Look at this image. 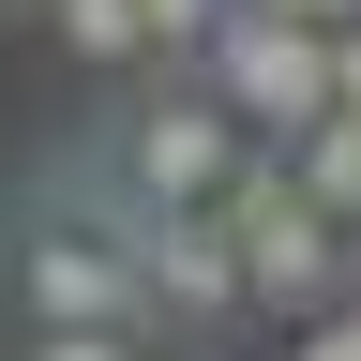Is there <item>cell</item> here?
Returning a JSON list of instances; mask_svg holds the SVG:
<instances>
[{
  "mask_svg": "<svg viewBox=\"0 0 361 361\" xmlns=\"http://www.w3.org/2000/svg\"><path fill=\"white\" fill-rule=\"evenodd\" d=\"M331 106H361V30H331Z\"/></svg>",
  "mask_w": 361,
  "mask_h": 361,
  "instance_id": "obj_10",
  "label": "cell"
},
{
  "mask_svg": "<svg viewBox=\"0 0 361 361\" xmlns=\"http://www.w3.org/2000/svg\"><path fill=\"white\" fill-rule=\"evenodd\" d=\"M30 361H135V331H30Z\"/></svg>",
  "mask_w": 361,
  "mask_h": 361,
  "instance_id": "obj_8",
  "label": "cell"
},
{
  "mask_svg": "<svg viewBox=\"0 0 361 361\" xmlns=\"http://www.w3.org/2000/svg\"><path fill=\"white\" fill-rule=\"evenodd\" d=\"M301 361H361V301H331V316H301Z\"/></svg>",
  "mask_w": 361,
  "mask_h": 361,
  "instance_id": "obj_7",
  "label": "cell"
},
{
  "mask_svg": "<svg viewBox=\"0 0 361 361\" xmlns=\"http://www.w3.org/2000/svg\"><path fill=\"white\" fill-rule=\"evenodd\" d=\"M196 75H211V106L241 121L256 151H286V135L331 106V45H316V30H286V16H256V0H211Z\"/></svg>",
  "mask_w": 361,
  "mask_h": 361,
  "instance_id": "obj_2",
  "label": "cell"
},
{
  "mask_svg": "<svg viewBox=\"0 0 361 361\" xmlns=\"http://www.w3.org/2000/svg\"><path fill=\"white\" fill-rule=\"evenodd\" d=\"M211 211H226V256H241V301H271V316H331L346 301V226L286 180V151H241Z\"/></svg>",
  "mask_w": 361,
  "mask_h": 361,
  "instance_id": "obj_1",
  "label": "cell"
},
{
  "mask_svg": "<svg viewBox=\"0 0 361 361\" xmlns=\"http://www.w3.org/2000/svg\"><path fill=\"white\" fill-rule=\"evenodd\" d=\"M61 30H75V61H135V45H151L135 0H61Z\"/></svg>",
  "mask_w": 361,
  "mask_h": 361,
  "instance_id": "obj_6",
  "label": "cell"
},
{
  "mask_svg": "<svg viewBox=\"0 0 361 361\" xmlns=\"http://www.w3.org/2000/svg\"><path fill=\"white\" fill-rule=\"evenodd\" d=\"M30 316L45 331H135L151 316V286H135V241H106V226H30Z\"/></svg>",
  "mask_w": 361,
  "mask_h": 361,
  "instance_id": "obj_4",
  "label": "cell"
},
{
  "mask_svg": "<svg viewBox=\"0 0 361 361\" xmlns=\"http://www.w3.org/2000/svg\"><path fill=\"white\" fill-rule=\"evenodd\" d=\"M241 151H256V135L226 121L211 90H166V106H151V121L121 135V196H135V211H211Z\"/></svg>",
  "mask_w": 361,
  "mask_h": 361,
  "instance_id": "obj_3",
  "label": "cell"
},
{
  "mask_svg": "<svg viewBox=\"0 0 361 361\" xmlns=\"http://www.w3.org/2000/svg\"><path fill=\"white\" fill-rule=\"evenodd\" d=\"M256 16H286V30H316V45H331V30H361V0H256Z\"/></svg>",
  "mask_w": 361,
  "mask_h": 361,
  "instance_id": "obj_9",
  "label": "cell"
},
{
  "mask_svg": "<svg viewBox=\"0 0 361 361\" xmlns=\"http://www.w3.org/2000/svg\"><path fill=\"white\" fill-rule=\"evenodd\" d=\"M135 286H151L166 316H241V256H226V211H151L135 226Z\"/></svg>",
  "mask_w": 361,
  "mask_h": 361,
  "instance_id": "obj_5",
  "label": "cell"
}]
</instances>
